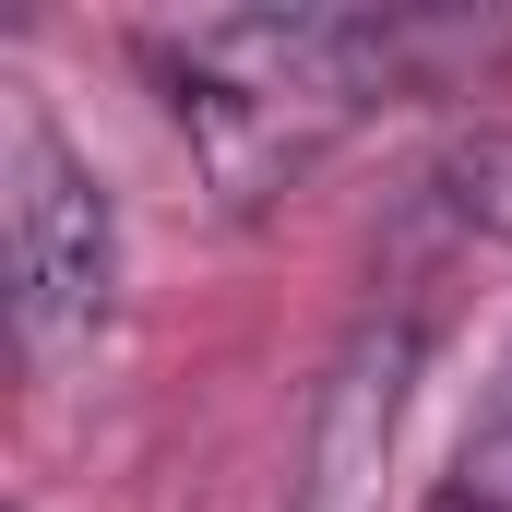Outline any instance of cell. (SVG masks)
<instances>
[{"mask_svg": "<svg viewBox=\"0 0 512 512\" xmlns=\"http://www.w3.org/2000/svg\"><path fill=\"white\" fill-rule=\"evenodd\" d=\"M0 239H12V334L36 370L84 358L120 310V215L96 167L60 143L48 108H12V179H0Z\"/></svg>", "mask_w": 512, "mask_h": 512, "instance_id": "cell-1", "label": "cell"}, {"mask_svg": "<svg viewBox=\"0 0 512 512\" xmlns=\"http://www.w3.org/2000/svg\"><path fill=\"white\" fill-rule=\"evenodd\" d=\"M429 512H512V346H501V370H489V393H477V417L453 441V477H441Z\"/></svg>", "mask_w": 512, "mask_h": 512, "instance_id": "cell-2", "label": "cell"}, {"mask_svg": "<svg viewBox=\"0 0 512 512\" xmlns=\"http://www.w3.org/2000/svg\"><path fill=\"white\" fill-rule=\"evenodd\" d=\"M441 203H453L477 239H512V131L453 143V167H441Z\"/></svg>", "mask_w": 512, "mask_h": 512, "instance_id": "cell-3", "label": "cell"}]
</instances>
